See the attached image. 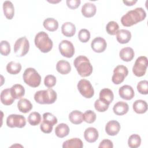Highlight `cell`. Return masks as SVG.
<instances>
[{
	"label": "cell",
	"instance_id": "obj_1",
	"mask_svg": "<svg viewBox=\"0 0 148 148\" xmlns=\"http://www.w3.org/2000/svg\"><path fill=\"white\" fill-rule=\"evenodd\" d=\"M146 13L142 8H136L128 11L121 18V23L125 27H131L145 20Z\"/></svg>",
	"mask_w": 148,
	"mask_h": 148
},
{
	"label": "cell",
	"instance_id": "obj_2",
	"mask_svg": "<svg viewBox=\"0 0 148 148\" xmlns=\"http://www.w3.org/2000/svg\"><path fill=\"white\" fill-rule=\"evenodd\" d=\"M73 64L79 75L82 77L89 76L92 72V66L88 58L84 56L77 57L74 60Z\"/></svg>",
	"mask_w": 148,
	"mask_h": 148
},
{
	"label": "cell",
	"instance_id": "obj_3",
	"mask_svg": "<svg viewBox=\"0 0 148 148\" xmlns=\"http://www.w3.org/2000/svg\"><path fill=\"white\" fill-rule=\"evenodd\" d=\"M34 42L35 46L42 53H48L53 48V43L51 39L44 31H40L35 35Z\"/></svg>",
	"mask_w": 148,
	"mask_h": 148
},
{
	"label": "cell",
	"instance_id": "obj_4",
	"mask_svg": "<svg viewBox=\"0 0 148 148\" xmlns=\"http://www.w3.org/2000/svg\"><path fill=\"white\" fill-rule=\"evenodd\" d=\"M57 93L52 88L39 90L34 95L35 101L39 104H52L57 99Z\"/></svg>",
	"mask_w": 148,
	"mask_h": 148
},
{
	"label": "cell",
	"instance_id": "obj_5",
	"mask_svg": "<svg viewBox=\"0 0 148 148\" xmlns=\"http://www.w3.org/2000/svg\"><path fill=\"white\" fill-rule=\"evenodd\" d=\"M23 80L31 87H38L41 82V76L38 72L32 68H27L23 75Z\"/></svg>",
	"mask_w": 148,
	"mask_h": 148
},
{
	"label": "cell",
	"instance_id": "obj_6",
	"mask_svg": "<svg viewBox=\"0 0 148 148\" xmlns=\"http://www.w3.org/2000/svg\"><path fill=\"white\" fill-rule=\"evenodd\" d=\"M57 119L52 113H45L43 114V121L40 125L41 131L45 134H49L53 130V126L57 123Z\"/></svg>",
	"mask_w": 148,
	"mask_h": 148
},
{
	"label": "cell",
	"instance_id": "obj_7",
	"mask_svg": "<svg viewBox=\"0 0 148 148\" xmlns=\"http://www.w3.org/2000/svg\"><path fill=\"white\" fill-rule=\"evenodd\" d=\"M29 43L25 36L18 38L14 43V51L16 56L23 57L29 51Z\"/></svg>",
	"mask_w": 148,
	"mask_h": 148
},
{
	"label": "cell",
	"instance_id": "obj_8",
	"mask_svg": "<svg viewBox=\"0 0 148 148\" xmlns=\"http://www.w3.org/2000/svg\"><path fill=\"white\" fill-rule=\"evenodd\" d=\"M148 65L147 58L145 56H140L135 61L132 67L133 73L138 77H142L145 75Z\"/></svg>",
	"mask_w": 148,
	"mask_h": 148
},
{
	"label": "cell",
	"instance_id": "obj_9",
	"mask_svg": "<svg viewBox=\"0 0 148 148\" xmlns=\"http://www.w3.org/2000/svg\"><path fill=\"white\" fill-rule=\"evenodd\" d=\"M77 87L79 92L86 98H91L94 95V90L90 82L86 79H81Z\"/></svg>",
	"mask_w": 148,
	"mask_h": 148
},
{
	"label": "cell",
	"instance_id": "obj_10",
	"mask_svg": "<svg viewBox=\"0 0 148 148\" xmlns=\"http://www.w3.org/2000/svg\"><path fill=\"white\" fill-rule=\"evenodd\" d=\"M128 74V71L126 66L119 65L113 70V75L112 77V82L115 84L121 83Z\"/></svg>",
	"mask_w": 148,
	"mask_h": 148
},
{
	"label": "cell",
	"instance_id": "obj_11",
	"mask_svg": "<svg viewBox=\"0 0 148 148\" xmlns=\"http://www.w3.org/2000/svg\"><path fill=\"white\" fill-rule=\"evenodd\" d=\"M6 125L10 128H23L26 125V120L21 114H10L6 119Z\"/></svg>",
	"mask_w": 148,
	"mask_h": 148
},
{
	"label": "cell",
	"instance_id": "obj_12",
	"mask_svg": "<svg viewBox=\"0 0 148 148\" xmlns=\"http://www.w3.org/2000/svg\"><path fill=\"white\" fill-rule=\"evenodd\" d=\"M58 49L61 54L66 58H71L75 54V47L68 40H62L58 45Z\"/></svg>",
	"mask_w": 148,
	"mask_h": 148
},
{
	"label": "cell",
	"instance_id": "obj_13",
	"mask_svg": "<svg viewBox=\"0 0 148 148\" xmlns=\"http://www.w3.org/2000/svg\"><path fill=\"white\" fill-rule=\"evenodd\" d=\"M107 46V43L105 39L102 37H97L94 38L91 43V47L92 50L96 53L103 52Z\"/></svg>",
	"mask_w": 148,
	"mask_h": 148
},
{
	"label": "cell",
	"instance_id": "obj_14",
	"mask_svg": "<svg viewBox=\"0 0 148 148\" xmlns=\"http://www.w3.org/2000/svg\"><path fill=\"white\" fill-rule=\"evenodd\" d=\"M120 97L125 100H131L135 95V92L133 88L130 85H124L119 90Z\"/></svg>",
	"mask_w": 148,
	"mask_h": 148
},
{
	"label": "cell",
	"instance_id": "obj_15",
	"mask_svg": "<svg viewBox=\"0 0 148 148\" xmlns=\"http://www.w3.org/2000/svg\"><path fill=\"white\" fill-rule=\"evenodd\" d=\"M120 123L116 120H110L107 123L105 126V131L108 135L115 136L120 131Z\"/></svg>",
	"mask_w": 148,
	"mask_h": 148
},
{
	"label": "cell",
	"instance_id": "obj_16",
	"mask_svg": "<svg viewBox=\"0 0 148 148\" xmlns=\"http://www.w3.org/2000/svg\"><path fill=\"white\" fill-rule=\"evenodd\" d=\"M82 13L86 17L94 16L97 12V8L95 4L91 2L85 3L82 7Z\"/></svg>",
	"mask_w": 148,
	"mask_h": 148
},
{
	"label": "cell",
	"instance_id": "obj_17",
	"mask_svg": "<svg viewBox=\"0 0 148 148\" xmlns=\"http://www.w3.org/2000/svg\"><path fill=\"white\" fill-rule=\"evenodd\" d=\"M98 131L95 128L88 127L84 132V137L86 140L89 143L95 142L98 138Z\"/></svg>",
	"mask_w": 148,
	"mask_h": 148
},
{
	"label": "cell",
	"instance_id": "obj_18",
	"mask_svg": "<svg viewBox=\"0 0 148 148\" xmlns=\"http://www.w3.org/2000/svg\"><path fill=\"white\" fill-rule=\"evenodd\" d=\"M116 39L120 43H127L131 39V33L127 29H122L119 30L116 34Z\"/></svg>",
	"mask_w": 148,
	"mask_h": 148
},
{
	"label": "cell",
	"instance_id": "obj_19",
	"mask_svg": "<svg viewBox=\"0 0 148 148\" xmlns=\"http://www.w3.org/2000/svg\"><path fill=\"white\" fill-rule=\"evenodd\" d=\"M114 99L113 91L109 88H103L99 92V99L109 105Z\"/></svg>",
	"mask_w": 148,
	"mask_h": 148
},
{
	"label": "cell",
	"instance_id": "obj_20",
	"mask_svg": "<svg viewBox=\"0 0 148 148\" xmlns=\"http://www.w3.org/2000/svg\"><path fill=\"white\" fill-rule=\"evenodd\" d=\"M129 110L128 105L123 101H119L114 104L113 108V112L118 116H122L126 114Z\"/></svg>",
	"mask_w": 148,
	"mask_h": 148
},
{
	"label": "cell",
	"instance_id": "obj_21",
	"mask_svg": "<svg viewBox=\"0 0 148 148\" xmlns=\"http://www.w3.org/2000/svg\"><path fill=\"white\" fill-rule=\"evenodd\" d=\"M135 53L132 48L130 47H125L121 49L119 53L120 58L125 62L131 61L134 57Z\"/></svg>",
	"mask_w": 148,
	"mask_h": 148
},
{
	"label": "cell",
	"instance_id": "obj_22",
	"mask_svg": "<svg viewBox=\"0 0 148 148\" xmlns=\"http://www.w3.org/2000/svg\"><path fill=\"white\" fill-rule=\"evenodd\" d=\"M14 99L12 95L10 88H5L1 91V101L3 105L6 106L10 105L13 103Z\"/></svg>",
	"mask_w": 148,
	"mask_h": 148
},
{
	"label": "cell",
	"instance_id": "obj_23",
	"mask_svg": "<svg viewBox=\"0 0 148 148\" xmlns=\"http://www.w3.org/2000/svg\"><path fill=\"white\" fill-rule=\"evenodd\" d=\"M3 10L6 18L12 20L14 15V8L12 2L5 1L3 3Z\"/></svg>",
	"mask_w": 148,
	"mask_h": 148
},
{
	"label": "cell",
	"instance_id": "obj_24",
	"mask_svg": "<svg viewBox=\"0 0 148 148\" xmlns=\"http://www.w3.org/2000/svg\"><path fill=\"white\" fill-rule=\"evenodd\" d=\"M61 32L64 36L72 37L76 32V27L75 24L71 22H66L62 25Z\"/></svg>",
	"mask_w": 148,
	"mask_h": 148
},
{
	"label": "cell",
	"instance_id": "obj_25",
	"mask_svg": "<svg viewBox=\"0 0 148 148\" xmlns=\"http://www.w3.org/2000/svg\"><path fill=\"white\" fill-rule=\"evenodd\" d=\"M56 69L62 75H66L71 72V66L68 61L61 60L57 62Z\"/></svg>",
	"mask_w": 148,
	"mask_h": 148
},
{
	"label": "cell",
	"instance_id": "obj_26",
	"mask_svg": "<svg viewBox=\"0 0 148 148\" xmlns=\"http://www.w3.org/2000/svg\"><path fill=\"white\" fill-rule=\"evenodd\" d=\"M10 89L12 95L15 99H21L25 94V89L20 84H14Z\"/></svg>",
	"mask_w": 148,
	"mask_h": 148
},
{
	"label": "cell",
	"instance_id": "obj_27",
	"mask_svg": "<svg viewBox=\"0 0 148 148\" xmlns=\"http://www.w3.org/2000/svg\"><path fill=\"white\" fill-rule=\"evenodd\" d=\"M133 109L136 113L143 114L146 112L147 110V102L142 99L136 100L133 103Z\"/></svg>",
	"mask_w": 148,
	"mask_h": 148
},
{
	"label": "cell",
	"instance_id": "obj_28",
	"mask_svg": "<svg viewBox=\"0 0 148 148\" xmlns=\"http://www.w3.org/2000/svg\"><path fill=\"white\" fill-rule=\"evenodd\" d=\"M83 147V143L82 140L77 138L67 140L62 144L63 148H82Z\"/></svg>",
	"mask_w": 148,
	"mask_h": 148
},
{
	"label": "cell",
	"instance_id": "obj_29",
	"mask_svg": "<svg viewBox=\"0 0 148 148\" xmlns=\"http://www.w3.org/2000/svg\"><path fill=\"white\" fill-rule=\"evenodd\" d=\"M69 133V127L65 123H60L55 128L56 135L60 138L66 136Z\"/></svg>",
	"mask_w": 148,
	"mask_h": 148
},
{
	"label": "cell",
	"instance_id": "obj_30",
	"mask_svg": "<svg viewBox=\"0 0 148 148\" xmlns=\"http://www.w3.org/2000/svg\"><path fill=\"white\" fill-rule=\"evenodd\" d=\"M17 108L20 112L27 113L32 109V105L28 99L23 98L17 102Z\"/></svg>",
	"mask_w": 148,
	"mask_h": 148
},
{
	"label": "cell",
	"instance_id": "obj_31",
	"mask_svg": "<svg viewBox=\"0 0 148 148\" xmlns=\"http://www.w3.org/2000/svg\"><path fill=\"white\" fill-rule=\"evenodd\" d=\"M43 25L45 29L50 32H54L58 28V21L53 18H46L43 23Z\"/></svg>",
	"mask_w": 148,
	"mask_h": 148
},
{
	"label": "cell",
	"instance_id": "obj_32",
	"mask_svg": "<svg viewBox=\"0 0 148 148\" xmlns=\"http://www.w3.org/2000/svg\"><path fill=\"white\" fill-rule=\"evenodd\" d=\"M69 119L74 124H80L83 121V113L79 110H73L69 113Z\"/></svg>",
	"mask_w": 148,
	"mask_h": 148
},
{
	"label": "cell",
	"instance_id": "obj_33",
	"mask_svg": "<svg viewBox=\"0 0 148 148\" xmlns=\"http://www.w3.org/2000/svg\"><path fill=\"white\" fill-rule=\"evenodd\" d=\"M21 70V65L19 62L10 61L6 65L7 72L11 75H16L20 72Z\"/></svg>",
	"mask_w": 148,
	"mask_h": 148
},
{
	"label": "cell",
	"instance_id": "obj_34",
	"mask_svg": "<svg viewBox=\"0 0 148 148\" xmlns=\"http://www.w3.org/2000/svg\"><path fill=\"white\" fill-rule=\"evenodd\" d=\"M141 143L140 136L138 134L131 135L128 140V146L131 148H137Z\"/></svg>",
	"mask_w": 148,
	"mask_h": 148
},
{
	"label": "cell",
	"instance_id": "obj_35",
	"mask_svg": "<svg viewBox=\"0 0 148 148\" xmlns=\"http://www.w3.org/2000/svg\"><path fill=\"white\" fill-rule=\"evenodd\" d=\"M40 121L41 116L38 112H36L31 113L28 117V121L29 124L33 126L38 125L40 123Z\"/></svg>",
	"mask_w": 148,
	"mask_h": 148
},
{
	"label": "cell",
	"instance_id": "obj_36",
	"mask_svg": "<svg viewBox=\"0 0 148 148\" xmlns=\"http://www.w3.org/2000/svg\"><path fill=\"white\" fill-rule=\"evenodd\" d=\"M119 26L118 24L114 21H109L106 26V32L111 35H114L117 34V31H119Z\"/></svg>",
	"mask_w": 148,
	"mask_h": 148
},
{
	"label": "cell",
	"instance_id": "obj_37",
	"mask_svg": "<svg viewBox=\"0 0 148 148\" xmlns=\"http://www.w3.org/2000/svg\"><path fill=\"white\" fill-rule=\"evenodd\" d=\"M97 118V116L95 113L91 110H88L86 111L83 114V121L88 124H91L94 123Z\"/></svg>",
	"mask_w": 148,
	"mask_h": 148
},
{
	"label": "cell",
	"instance_id": "obj_38",
	"mask_svg": "<svg viewBox=\"0 0 148 148\" xmlns=\"http://www.w3.org/2000/svg\"><path fill=\"white\" fill-rule=\"evenodd\" d=\"M78 38L80 42L86 43L90 39V33L87 29H82L78 33Z\"/></svg>",
	"mask_w": 148,
	"mask_h": 148
},
{
	"label": "cell",
	"instance_id": "obj_39",
	"mask_svg": "<svg viewBox=\"0 0 148 148\" xmlns=\"http://www.w3.org/2000/svg\"><path fill=\"white\" fill-rule=\"evenodd\" d=\"M10 52V45L6 40H2L0 44V53L4 56H7Z\"/></svg>",
	"mask_w": 148,
	"mask_h": 148
},
{
	"label": "cell",
	"instance_id": "obj_40",
	"mask_svg": "<svg viewBox=\"0 0 148 148\" xmlns=\"http://www.w3.org/2000/svg\"><path fill=\"white\" fill-rule=\"evenodd\" d=\"M108 104L105 103L99 99H97L94 103V107L96 110L99 112H104L107 110L109 108Z\"/></svg>",
	"mask_w": 148,
	"mask_h": 148
},
{
	"label": "cell",
	"instance_id": "obj_41",
	"mask_svg": "<svg viewBox=\"0 0 148 148\" xmlns=\"http://www.w3.org/2000/svg\"><path fill=\"white\" fill-rule=\"evenodd\" d=\"M137 90L138 92L143 95L148 94V81L142 80L137 84Z\"/></svg>",
	"mask_w": 148,
	"mask_h": 148
},
{
	"label": "cell",
	"instance_id": "obj_42",
	"mask_svg": "<svg viewBox=\"0 0 148 148\" xmlns=\"http://www.w3.org/2000/svg\"><path fill=\"white\" fill-rule=\"evenodd\" d=\"M44 84L48 88L54 87L56 84V78L52 75H48L45 76L44 79Z\"/></svg>",
	"mask_w": 148,
	"mask_h": 148
},
{
	"label": "cell",
	"instance_id": "obj_43",
	"mask_svg": "<svg viewBox=\"0 0 148 148\" xmlns=\"http://www.w3.org/2000/svg\"><path fill=\"white\" fill-rule=\"evenodd\" d=\"M66 3L69 8L71 9H75L79 6L81 1L80 0H66Z\"/></svg>",
	"mask_w": 148,
	"mask_h": 148
},
{
	"label": "cell",
	"instance_id": "obj_44",
	"mask_svg": "<svg viewBox=\"0 0 148 148\" xmlns=\"http://www.w3.org/2000/svg\"><path fill=\"white\" fill-rule=\"evenodd\" d=\"M98 147H105V148H112L113 147V142L109 139H103L101 142Z\"/></svg>",
	"mask_w": 148,
	"mask_h": 148
},
{
	"label": "cell",
	"instance_id": "obj_45",
	"mask_svg": "<svg viewBox=\"0 0 148 148\" xmlns=\"http://www.w3.org/2000/svg\"><path fill=\"white\" fill-rule=\"evenodd\" d=\"M123 2L127 6H132L137 2V1H123Z\"/></svg>",
	"mask_w": 148,
	"mask_h": 148
}]
</instances>
